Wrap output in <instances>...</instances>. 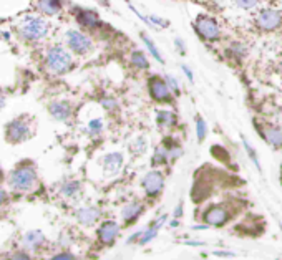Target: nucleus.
<instances>
[{"label": "nucleus", "instance_id": "obj_15", "mask_svg": "<svg viewBox=\"0 0 282 260\" xmlns=\"http://www.w3.org/2000/svg\"><path fill=\"white\" fill-rule=\"evenodd\" d=\"M100 217H101V212L95 205H87V207H81L76 210V219H78V222L83 225H93L95 222L100 221Z\"/></svg>", "mask_w": 282, "mask_h": 260}, {"label": "nucleus", "instance_id": "obj_20", "mask_svg": "<svg viewBox=\"0 0 282 260\" xmlns=\"http://www.w3.org/2000/svg\"><path fill=\"white\" fill-rule=\"evenodd\" d=\"M263 136L271 146L282 148V130L276 126H265L263 130Z\"/></svg>", "mask_w": 282, "mask_h": 260}, {"label": "nucleus", "instance_id": "obj_2", "mask_svg": "<svg viewBox=\"0 0 282 260\" xmlns=\"http://www.w3.org/2000/svg\"><path fill=\"white\" fill-rule=\"evenodd\" d=\"M19 37L27 43H38L47 38L50 23L43 15H27L19 25Z\"/></svg>", "mask_w": 282, "mask_h": 260}, {"label": "nucleus", "instance_id": "obj_16", "mask_svg": "<svg viewBox=\"0 0 282 260\" xmlns=\"http://www.w3.org/2000/svg\"><path fill=\"white\" fill-rule=\"evenodd\" d=\"M37 10L45 17H53L62 12V0H37Z\"/></svg>", "mask_w": 282, "mask_h": 260}, {"label": "nucleus", "instance_id": "obj_24", "mask_svg": "<svg viewBox=\"0 0 282 260\" xmlns=\"http://www.w3.org/2000/svg\"><path fill=\"white\" fill-rule=\"evenodd\" d=\"M141 40H143V43H145V47H146V50H148V53L151 56H153L154 60L158 61V63H165V58H163V55H161V52L158 50V47H156V43L151 40V37H148L146 34H141Z\"/></svg>", "mask_w": 282, "mask_h": 260}, {"label": "nucleus", "instance_id": "obj_7", "mask_svg": "<svg viewBox=\"0 0 282 260\" xmlns=\"http://www.w3.org/2000/svg\"><path fill=\"white\" fill-rule=\"evenodd\" d=\"M148 93L154 101L158 103H171L173 101V92L169 90V86L166 85L165 78L153 75L148 80Z\"/></svg>", "mask_w": 282, "mask_h": 260}, {"label": "nucleus", "instance_id": "obj_31", "mask_svg": "<svg viewBox=\"0 0 282 260\" xmlns=\"http://www.w3.org/2000/svg\"><path fill=\"white\" fill-rule=\"evenodd\" d=\"M165 81H166V85L169 86L171 92H173V94H179V83H178L176 78L171 76V75H166V76H165Z\"/></svg>", "mask_w": 282, "mask_h": 260}, {"label": "nucleus", "instance_id": "obj_32", "mask_svg": "<svg viewBox=\"0 0 282 260\" xmlns=\"http://www.w3.org/2000/svg\"><path fill=\"white\" fill-rule=\"evenodd\" d=\"M244 146H246V151L249 152V156H251V159L254 161V164L257 166V169H261V166H259V163H257V156H256V152H254V149L251 148V144H249L247 141H244Z\"/></svg>", "mask_w": 282, "mask_h": 260}, {"label": "nucleus", "instance_id": "obj_33", "mask_svg": "<svg viewBox=\"0 0 282 260\" xmlns=\"http://www.w3.org/2000/svg\"><path fill=\"white\" fill-rule=\"evenodd\" d=\"M52 260H76V259H75V255L65 252V254H58V255H55V257H52Z\"/></svg>", "mask_w": 282, "mask_h": 260}, {"label": "nucleus", "instance_id": "obj_6", "mask_svg": "<svg viewBox=\"0 0 282 260\" xmlns=\"http://www.w3.org/2000/svg\"><path fill=\"white\" fill-rule=\"evenodd\" d=\"M194 30L204 42H218L221 38V27L209 15H199L194 20Z\"/></svg>", "mask_w": 282, "mask_h": 260}, {"label": "nucleus", "instance_id": "obj_23", "mask_svg": "<svg viewBox=\"0 0 282 260\" xmlns=\"http://www.w3.org/2000/svg\"><path fill=\"white\" fill-rule=\"evenodd\" d=\"M130 61H132V67H134L136 70H148L150 68L148 56H146L141 50H133L132 55H130Z\"/></svg>", "mask_w": 282, "mask_h": 260}, {"label": "nucleus", "instance_id": "obj_27", "mask_svg": "<svg viewBox=\"0 0 282 260\" xmlns=\"http://www.w3.org/2000/svg\"><path fill=\"white\" fill-rule=\"evenodd\" d=\"M146 149H148V141H146L143 136H140V138H136L134 141L132 143V152L133 154H136V156H140V154H145Z\"/></svg>", "mask_w": 282, "mask_h": 260}, {"label": "nucleus", "instance_id": "obj_34", "mask_svg": "<svg viewBox=\"0 0 282 260\" xmlns=\"http://www.w3.org/2000/svg\"><path fill=\"white\" fill-rule=\"evenodd\" d=\"M174 47L178 48V52L181 53V55H185V53H186V47H185V43H183V40H181V38H176V40H174Z\"/></svg>", "mask_w": 282, "mask_h": 260}, {"label": "nucleus", "instance_id": "obj_28", "mask_svg": "<svg viewBox=\"0 0 282 260\" xmlns=\"http://www.w3.org/2000/svg\"><path fill=\"white\" fill-rule=\"evenodd\" d=\"M196 133H198V139H199V141H203V139L206 138L207 126H206V123H204L203 118L196 119Z\"/></svg>", "mask_w": 282, "mask_h": 260}, {"label": "nucleus", "instance_id": "obj_22", "mask_svg": "<svg viewBox=\"0 0 282 260\" xmlns=\"http://www.w3.org/2000/svg\"><path fill=\"white\" fill-rule=\"evenodd\" d=\"M81 191H83V187H81V184L75 179L63 183L62 189H60V192H62L65 197H68V199H76L81 194Z\"/></svg>", "mask_w": 282, "mask_h": 260}, {"label": "nucleus", "instance_id": "obj_10", "mask_svg": "<svg viewBox=\"0 0 282 260\" xmlns=\"http://www.w3.org/2000/svg\"><path fill=\"white\" fill-rule=\"evenodd\" d=\"M48 113L56 121L67 123L73 114V106L68 100H55L48 103Z\"/></svg>", "mask_w": 282, "mask_h": 260}, {"label": "nucleus", "instance_id": "obj_29", "mask_svg": "<svg viewBox=\"0 0 282 260\" xmlns=\"http://www.w3.org/2000/svg\"><path fill=\"white\" fill-rule=\"evenodd\" d=\"M100 105L103 106L105 110H108V111H115V110L118 108V101L115 100V98H112V96L101 98V100H100Z\"/></svg>", "mask_w": 282, "mask_h": 260}, {"label": "nucleus", "instance_id": "obj_25", "mask_svg": "<svg viewBox=\"0 0 282 260\" xmlns=\"http://www.w3.org/2000/svg\"><path fill=\"white\" fill-rule=\"evenodd\" d=\"M87 133L92 136V138H98V136L103 133V119L101 118L90 119L87 125Z\"/></svg>", "mask_w": 282, "mask_h": 260}, {"label": "nucleus", "instance_id": "obj_17", "mask_svg": "<svg viewBox=\"0 0 282 260\" xmlns=\"http://www.w3.org/2000/svg\"><path fill=\"white\" fill-rule=\"evenodd\" d=\"M45 242V237L40 230H30L22 237V245L28 250H37L38 247H42Z\"/></svg>", "mask_w": 282, "mask_h": 260}, {"label": "nucleus", "instance_id": "obj_4", "mask_svg": "<svg viewBox=\"0 0 282 260\" xmlns=\"http://www.w3.org/2000/svg\"><path fill=\"white\" fill-rule=\"evenodd\" d=\"M32 134H34V121L27 114L12 119L5 126V139L10 144L25 143L27 139L32 138Z\"/></svg>", "mask_w": 282, "mask_h": 260}, {"label": "nucleus", "instance_id": "obj_26", "mask_svg": "<svg viewBox=\"0 0 282 260\" xmlns=\"http://www.w3.org/2000/svg\"><path fill=\"white\" fill-rule=\"evenodd\" d=\"M168 161H169V154H168V149L165 146H158L156 149H154V154H153V166H163V164H166Z\"/></svg>", "mask_w": 282, "mask_h": 260}, {"label": "nucleus", "instance_id": "obj_21", "mask_svg": "<svg viewBox=\"0 0 282 260\" xmlns=\"http://www.w3.org/2000/svg\"><path fill=\"white\" fill-rule=\"evenodd\" d=\"M143 212V205L140 202H132V204H126L123 209H121V216H123L126 224L136 221L140 217V214Z\"/></svg>", "mask_w": 282, "mask_h": 260}, {"label": "nucleus", "instance_id": "obj_40", "mask_svg": "<svg viewBox=\"0 0 282 260\" xmlns=\"http://www.w3.org/2000/svg\"><path fill=\"white\" fill-rule=\"evenodd\" d=\"M3 179V174H2V171H0V181H2Z\"/></svg>", "mask_w": 282, "mask_h": 260}, {"label": "nucleus", "instance_id": "obj_5", "mask_svg": "<svg viewBox=\"0 0 282 260\" xmlns=\"http://www.w3.org/2000/svg\"><path fill=\"white\" fill-rule=\"evenodd\" d=\"M63 40H65V47H67L73 55H88V53L93 50V47H95L92 37H90L87 32L76 30V28L65 32Z\"/></svg>", "mask_w": 282, "mask_h": 260}, {"label": "nucleus", "instance_id": "obj_12", "mask_svg": "<svg viewBox=\"0 0 282 260\" xmlns=\"http://www.w3.org/2000/svg\"><path fill=\"white\" fill-rule=\"evenodd\" d=\"M75 17H76L78 25L83 28V30H95V28L101 27V20H100V17H98L96 12H93V10L81 9V10H78V14H76Z\"/></svg>", "mask_w": 282, "mask_h": 260}, {"label": "nucleus", "instance_id": "obj_1", "mask_svg": "<svg viewBox=\"0 0 282 260\" xmlns=\"http://www.w3.org/2000/svg\"><path fill=\"white\" fill-rule=\"evenodd\" d=\"M73 53L62 43H53L47 48L43 56V67L50 75L62 76L73 68Z\"/></svg>", "mask_w": 282, "mask_h": 260}, {"label": "nucleus", "instance_id": "obj_11", "mask_svg": "<svg viewBox=\"0 0 282 260\" xmlns=\"http://www.w3.org/2000/svg\"><path fill=\"white\" fill-rule=\"evenodd\" d=\"M203 219L206 224L219 227V225H224L227 221H229V212H227V209L223 207V205H211V207L204 212Z\"/></svg>", "mask_w": 282, "mask_h": 260}, {"label": "nucleus", "instance_id": "obj_37", "mask_svg": "<svg viewBox=\"0 0 282 260\" xmlns=\"http://www.w3.org/2000/svg\"><path fill=\"white\" fill-rule=\"evenodd\" d=\"M5 103H7V94H5V92H3L2 88H0V108H3V106H5Z\"/></svg>", "mask_w": 282, "mask_h": 260}, {"label": "nucleus", "instance_id": "obj_39", "mask_svg": "<svg viewBox=\"0 0 282 260\" xmlns=\"http://www.w3.org/2000/svg\"><path fill=\"white\" fill-rule=\"evenodd\" d=\"M183 214V207L181 205H178V209H176V212H174V217H179Z\"/></svg>", "mask_w": 282, "mask_h": 260}, {"label": "nucleus", "instance_id": "obj_8", "mask_svg": "<svg viewBox=\"0 0 282 260\" xmlns=\"http://www.w3.org/2000/svg\"><path fill=\"white\" fill-rule=\"evenodd\" d=\"M256 27L263 32H274L282 27V12L274 9H264L257 14Z\"/></svg>", "mask_w": 282, "mask_h": 260}, {"label": "nucleus", "instance_id": "obj_9", "mask_svg": "<svg viewBox=\"0 0 282 260\" xmlns=\"http://www.w3.org/2000/svg\"><path fill=\"white\" fill-rule=\"evenodd\" d=\"M141 186L145 189L146 196L156 197L161 194L163 187H165V176L159 171H150L148 174H145V177H143Z\"/></svg>", "mask_w": 282, "mask_h": 260}, {"label": "nucleus", "instance_id": "obj_35", "mask_svg": "<svg viewBox=\"0 0 282 260\" xmlns=\"http://www.w3.org/2000/svg\"><path fill=\"white\" fill-rule=\"evenodd\" d=\"M12 260H32L30 255L27 254V252H17V254L12 257Z\"/></svg>", "mask_w": 282, "mask_h": 260}, {"label": "nucleus", "instance_id": "obj_19", "mask_svg": "<svg viewBox=\"0 0 282 260\" xmlns=\"http://www.w3.org/2000/svg\"><path fill=\"white\" fill-rule=\"evenodd\" d=\"M156 125L161 130H169L176 125V114L169 110H159L156 111Z\"/></svg>", "mask_w": 282, "mask_h": 260}, {"label": "nucleus", "instance_id": "obj_38", "mask_svg": "<svg viewBox=\"0 0 282 260\" xmlns=\"http://www.w3.org/2000/svg\"><path fill=\"white\" fill-rule=\"evenodd\" d=\"M5 201H7V194H5V191H3L2 187H0V205H2Z\"/></svg>", "mask_w": 282, "mask_h": 260}, {"label": "nucleus", "instance_id": "obj_18", "mask_svg": "<svg viewBox=\"0 0 282 260\" xmlns=\"http://www.w3.org/2000/svg\"><path fill=\"white\" fill-rule=\"evenodd\" d=\"M165 219H166V216L159 217L156 222H153V224L148 227V229L141 230V235H140V239H138V243H140V245H145V243H148L150 241H153V239L156 237L159 227L165 224Z\"/></svg>", "mask_w": 282, "mask_h": 260}, {"label": "nucleus", "instance_id": "obj_30", "mask_svg": "<svg viewBox=\"0 0 282 260\" xmlns=\"http://www.w3.org/2000/svg\"><path fill=\"white\" fill-rule=\"evenodd\" d=\"M234 3L243 10H251L259 3V0H234Z\"/></svg>", "mask_w": 282, "mask_h": 260}, {"label": "nucleus", "instance_id": "obj_13", "mask_svg": "<svg viewBox=\"0 0 282 260\" xmlns=\"http://www.w3.org/2000/svg\"><path fill=\"white\" fill-rule=\"evenodd\" d=\"M118 234H120V227L113 221L103 222V225L98 229V239H100V242L105 243V245H112V243L115 242V239L118 237Z\"/></svg>", "mask_w": 282, "mask_h": 260}, {"label": "nucleus", "instance_id": "obj_14", "mask_svg": "<svg viewBox=\"0 0 282 260\" xmlns=\"http://www.w3.org/2000/svg\"><path fill=\"white\" fill-rule=\"evenodd\" d=\"M123 163H125V159L121 152H118V151L108 152V154L103 158V169L108 176H113V174H116V172H120V169L123 167Z\"/></svg>", "mask_w": 282, "mask_h": 260}, {"label": "nucleus", "instance_id": "obj_36", "mask_svg": "<svg viewBox=\"0 0 282 260\" xmlns=\"http://www.w3.org/2000/svg\"><path fill=\"white\" fill-rule=\"evenodd\" d=\"M181 68H183V73H185V75L188 76V80H189L191 83H193V81H194V75H193V72H191V70L188 68V65H181Z\"/></svg>", "mask_w": 282, "mask_h": 260}, {"label": "nucleus", "instance_id": "obj_3", "mask_svg": "<svg viewBox=\"0 0 282 260\" xmlns=\"http://www.w3.org/2000/svg\"><path fill=\"white\" fill-rule=\"evenodd\" d=\"M38 176L32 163H22L9 174V184L17 192H28L37 186Z\"/></svg>", "mask_w": 282, "mask_h": 260}]
</instances>
